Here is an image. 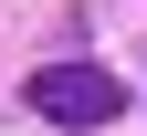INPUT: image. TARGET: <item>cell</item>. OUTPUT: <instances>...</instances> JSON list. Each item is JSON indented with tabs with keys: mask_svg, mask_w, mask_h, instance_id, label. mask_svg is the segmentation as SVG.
<instances>
[{
	"mask_svg": "<svg viewBox=\"0 0 147 136\" xmlns=\"http://www.w3.org/2000/svg\"><path fill=\"white\" fill-rule=\"evenodd\" d=\"M32 115H42V126L95 136V126H116V115H126V94H116V73H105V63H42V73H32Z\"/></svg>",
	"mask_w": 147,
	"mask_h": 136,
	"instance_id": "obj_1",
	"label": "cell"
}]
</instances>
